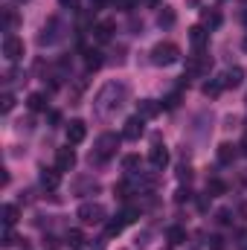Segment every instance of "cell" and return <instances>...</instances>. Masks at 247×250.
<instances>
[{
    "instance_id": "obj_44",
    "label": "cell",
    "mask_w": 247,
    "mask_h": 250,
    "mask_svg": "<svg viewBox=\"0 0 247 250\" xmlns=\"http://www.w3.org/2000/svg\"><path fill=\"white\" fill-rule=\"evenodd\" d=\"M242 18H245V23H247V9H245V15H242Z\"/></svg>"
},
{
    "instance_id": "obj_41",
    "label": "cell",
    "mask_w": 247,
    "mask_h": 250,
    "mask_svg": "<svg viewBox=\"0 0 247 250\" xmlns=\"http://www.w3.org/2000/svg\"><path fill=\"white\" fill-rule=\"evenodd\" d=\"M239 151H242V154H245V157H247V137H245V140H242V146H239Z\"/></svg>"
},
{
    "instance_id": "obj_8",
    "label": "cell",
    "mask_w": 247,
    "mask_h": 250,
    "mask_svg": "<svg viewBox=\"0 0 247 250\" xmlns=\"http://www.w3.org/2000/svg\"><path fill=\"white\" fill-rule=\"evenodd\" d=\"M206 70H209V56H204V53H195L186 62V76H204Z\"/></svg>"
},
{
    "instance_id": "obj_13",
    "label": "cell",
    "mask_w": 247,
    "mask_h": 250,
    "mask_svg": "<svg viewBox=\"0 0 247 250\" xmlns=\"http://www.w3.org/2000/svg\"><path fill=\"white\" fill-rule=\"evenodd\" d=\"M157 114H160V102H154V99H140V102H137V117L154 120Z\"/></svg>"
},
{
    "instance_id": "obj_22",
    "label": "cell",
    "mask_w": 247,
    "mask_h": 250,
    "mask_svg": "<svg viewBox=\"0 0 247 250\" xmlns=\"http://www.w3.org/2000/svg\"><path fill=\"white\" fill-rule=\"evenodd\" d=\"M96 192H99V184L93 178H84L76 184V195H96Z\"/></svg>"
},
{
    "instance_id": "obj_27",
    "label": "cell",
    "mask_w": 247,
    "mask_h": 250,
    "mask_svg": "<svg viewBox=\"0 0 247 250\" xmlns=\"http://www.w3.org/2000/svg\"><path fill=\"white\" fill-rule=\"evenodd\" d=\"M15 26H18V15H15V9H6V15H3V32L12 35Z\"/></svg>"
},
{
    "instance_id": "obj_17",
    "label": "cell",
    "mask_w": 247,
    "mask_h": 250,
    "mask_svg": "<svg viewBox=\"0 0 247 250\" xmlns=\"http://www.w3.org/2000/svg\"><path fill=\"white\" fill-rule=\"evenodd\" d=\"M111 35H114V23H111V21H102V23L93 26V38H96V41L105 44V41H111Z\"/></svg>"
},
{
    "instance_id": "obj_1",
    "label": "cell",
    "mask_w": 247,
    "mask_h": 250,
    "mask_svg": "<svg viewBox=\"0 0 247 250\" xmlns=\"http://www.w3.org/2000/svg\"><path fill=\"white\" fill-rule=\"evenodd\" d=\"M125 102H128V84H123V82H108L96 93V99H93V114L96 117H111V114H117L123 108Z\"/></svg>"
},
{
    "instance_id": "obj_12",
    "label": "cell",
    "mask_w": 247,
    "mask_h": 250,
    "mask_svg": "<svg viewBox=\"0 0 247 250\" xmlns=\"http://www.w3.org/2000/svg\"><path fill=\"white\" fill-rule=\"evenodd\" d=\"M206 41H209V32H206V26H192V29H189V44L195 47V53H204Z\"/></svg>"
},
{
    "instance_id": "obj_21",
    "label": "cell",
    "mask_w": 247,
    "mask_h": 250,
    "mask_svg": "<svg viewBox=\"0 0 247 250\" xmlns=\"http://www.w3.org/2000/svg\"><path fill=\"white\" fill-rule=\"evenodd\" d=\"M41 187L44 189L59 187V169H41Z\"/></svg>"
},
{
    "instance_id": "obj_33",
    "label": "cell",
    "mask_w": 247,
    "mask_h": 250,
    "mask_svg": "<svg viewBox=\"0 0 247 250\" xmlns=\"http://www.w3.org/2000/svg\"><path fill=\"white\" fill-rule=\"evenodd\" d=\"M230 215H233L230 209H218V215H215V221H218L221 227H227V224H233V218H230Z\"/></svg>"
},
{
    "instance_id": "obj_19",
    "label": "cell",
    "mask_w": 247,
    "mask_h": 250,
    "mask_svg": "<svg viewBox=\"0 0 247 250\" xmlns=\"http://www.w3.org/2000/svg\"><path fill=\"white\" fill-rule=\"evenodd\" d=\"M0 218H3V227H15V224H18V218H21V212H18V207H15V204H6V207L0 209Z\"/></svg>"
},
{
    "instance_id": "obj_24",
    "label": "cell",
    "mask_w": 247,
    "mask_h": 250,
    "mask_svg": "<svg viewBox=\"0 0 247 250\" xmlns=\"http://www.w3.org/2000/svg\"><path fill=\"white\" fill-rule=\"evenodd\" d=\"M64 242H67V248L79 250L84 245V236H82V230H67V236H64Z\"/></svg>"
},
{
    "instance_id": "obj_2",
    "label": "cell",
    "mask_w": 247,
    "mask_h": 250,
    "mask_svg": "<svg viewBox=\"0 0 247 250\" xmlns=\"http://www.w3.org/2000/svg\"><path fill=\"white\" fill-rule=\"evenodd\" d=\"M120 140L123 137H117V134H102L99 140H96V148L90 151V163H105V160H111L114 154H117V148H120Z\"/></svg>"
},
{
    "instance_id": "obj_3",
    "label": "cell",
    "mask_w": 247,
    "mask_h": 250,
    "mask_svg": "<svg viewBox=\"0 0 247 250\" xmlns=\"http://www.w3.org/2000/svg\"><path fill=\"white\" fill-rule=\"evenodd\" d=\"M148 56H151V64H157V67H169V64L181 62V47L172 44V41H160V44H154V50H151Z\"/></svg>"
},
{
    "instance_id": "obj_43",
    "label": "cell",
    "mask_w": 247,
    "mask_h": 250,
    "mask_svg": "<svg viewBox=\"0 0 247 250\" xmlns=\"http://www.w3.org/2000/svg\"><path fill=\"white\" fill-rule=\"evenodd\" d=\"M186 3H189V6H198V3H201V0H186Z\"/></svg>"
},
{
    "instance_id": "obj_23",
    "label": "cell",
    "mask_w": 247,
    "mask_h": 250,
    "mask_svg": "<svg viewBox=\"0 0 247 250\" xmlns=\"http://www.w3.org/2000/svg\"><path fill=\"white\" fill-rule=\"evenodd\" d=\"M140 166H143V160H140V154H125L123 157V169L128 175H134V172H140Z\"/></svg>"
},
{
    "instance_id": "obj_6",
    "label": "cell",
    "mask_w": 247,
    "mask_h": 250,
    "mask_svg": "<svg viewBox=\"0 0 247 250\" xmlns=\"http://www.w3.org/2000/svg\"><path fill=\"white\" fill-rule=\"evenodd\" d=\"M23 56V41L18 35H6L3 38V59L6 62H18Z\"/></svg>"
},
{
    "instance_id": "obj_11",
    "label": "cell",
    "mask_w": 247,
    "mask_h": 250,
    "mask_svg": "<svg viewBox=\"0 0 247 250\" xmlns=\"http://www.w3.org/2000/svg\"><path fill=\"white\" fill-rule=\"evenodd\" d=\"M143 131H145V120H143V117H131V120L123 125V137L125 140H140Z\"/></svg>"
},
{
    "instance_id": "obj_29",
    "label": "cell",
    "mask_w": 247,
    "mask_h": 250,
    "mask_svg": "<svg viewBox=\"0 0 247 250\" xmlns=\"http://www.w3.org/2000/svg\"><path fill=\"white\" fill-rule=\"evenodd\" d=\"M84 62H87V70H99V67L105 64V59H102V53H96V50H90Z\"/></svg>"
},
{
    "instance_id": "obj_34",
    "label": "cell",
    "mask_w": 247,
    "mask_h": 250,
    "mask_svg": "<svg viewBox=\"0 0 247 250\" xmlns=\"http://www.w3.org/2000/svg\"><path fill=\"white\" fill-rule=\"evenodd\" d=\"M117 3V9H123V12H131L134 6H137V0H114Z\"/></svg>"
},
{
    "instance_id": "obj_35",
    "label": "cell",
    "mask_w": 247,
    "mask_h": 250,
    "mask_svg": "<svg viewBox=\"0 0 247 250\" xmlns=\"http://www.w3.org/2000/svg\"><path fill=\"white\" fill-rule=\"evenodd\" d=\"M128 192H131V187H128V181H123V184H117V195H120V198H128Z\"/></svg>"
},
{
    "instance_id": "obj_37",
    "label": "cell",
    "mask_w": 247,
    "mask_h": 250,
    "mask_svg": "<svg viewBox=\"0 0 247 250\" xmlns=\"http://www.w3.org/2000/svg\"><path fill=\"white\" fill-rule=\"evenodd\" d=\"M178 178H181V181H189V178H192V169H189V166H181V172H178Z\"/></svg>"
},
{
    "instance_id": "obj_4",
    "label": "cell",
    "mask_w": 247,
    "mask_h": 250,
    "mask_svg": "<svg viewBox=\"0 0 247 250\" xmlns=\"http://www.w3.org/2000/svg\"><path fill=\"white\" fill-rule=\"evenodd\" d=\"M79 221L84 224V227H90V224H102L105 218H108V209L99 204V201H87V204H82L79 207Z\"/></svg>"
},
{
    "instance_id": "obj_25",
    "label": "cell",
    "mask_w": 247,
    "mask_h": 250,
    "mask_svg": "<svg viewBox=\"0 0 247 250\" xmlns=\"http://www.w3.org/2000/svg\"><path fill=\"white\" fill-rule=\"evenodd\" d=\"M166 239H169V245H184L186 230L184 227H169V230H166Z\"/></svg>"
},
{
    "instance_id": "obj_30",
    "label": "cell",
    "mask_w": 247,
    "mask_h": 250,
    "mask_svg": "<svg viewBox=\"0 0 247 250\" xmlns=\"http://www.w3.org/2000/svg\"><path fill=\"white\" fill-rule=\"evenodd\" d=\"M227 192V187L218 181V178H212V181H206V195H224Z\"/></svg>"
},
{
    "instance_id": "obj_9",
    "label": "cell",
    "mask_w": 247,
    "mask_h": 250,
    "mask_svg": "<svg viewBox=\"0 0 247 250\" xmlns=\"http://www.w3.org/2000/svg\"><path fill=\"white\" fill-rule=\"evenodd\" d=\"M84 137H87L84 120H70V125H67V143H70V146H79Z\"/></svg>"
},
{
    "instance_id": "obj_28",
    "label": "cell",
    "mask_w": 247,
    "mask_h": 250,
    "mask_svg": "<svg viewBox=\"0 0 247 250\" xmlns=\"http://www.w3.org/2000/svg\"><path fill=\"white\" fill-rule=\"evenodd\" d=\"M204 96H218L221 90H224V84H221V79H212V82H204Z\"/></svg>"
},
{
    "instance_id": "obj_42",
    "label": "cell",
    "mask_w": 247,
    "mask_h": 250,
    "mask_svg": "<svg viewBox=\"0 0 247 250\" xmlns=\"http://www.w3.org/2000/svg\"><path fill=\"white\" fill-rule=\"evenodd\" d=\"M90 3H93V6H102V3H108V0H90Z\"/></svg>"
},
{
    "instance_id": "obj_16",
    "label": "cell",
    "mask_w": 247,
    "mask_h": 250,
    "mask_svg": "<svg viewBox=\"0 0 247 250\" xmlns=\"http://www.w3.org/2000/svg\"><path fill=\"white\" fill-rule=\"evenodd\" d=\"M125 224H128V221H125L123 212H120L117 218H111V221L105 224V239H114V236H120V233L125 230Z\"/></svg>"
},
{
    "instance_id": "obj_40",
    "label": "cell",
    "mask_w": 247,
    "mask_h": 250,
    "mask_svg": "<svg viewBox=\"0 0 247 250\" xmlns=\"http://www.w3.org/2000/svg\"><path fill=\"white\" fill-rule=\"evenodd\" d=\"M59 3H62V6H67V9H76V3H79V0H59Z\"/></svg>"
},
{
    "instance_id": "obj_14",
    "label": "cell",
    "mask_w": 247,
    "mask_h": 250,
    "mask_svg": "<svg viewBox=\"0 0 247 250\" xmlns=\"http://www.w3.org/2000/svg\"><path fill=\"white\" fill-rule=\"evenodd\" d=\"M215 154H218V163H221V166H230L242 151H239V146H233V143H221Z\"/></svg>"
},
{
    "instance_id": "obj_18",
    "label": "cell",
    "mask_w": 247,
    "mask_h": 250,
    "mask_svg": "<svg viewBox=\"0 0 247 250\" xmlns=\"http://www.w3.org/2000/svg\"><path fill=\"white\" fill-rule=\"evenodd\" d=\"M26 105H29V111H35V114H41V111H47V105H50V99H47V93H29V99H26Z\"/></svg>"
},
{
    "instance_id": "obj_5",
    "label": "cell",
    "mask_w": 247,
    "mask_h": 250,
    "mask_svg": "<svg viewBox=\"0 0 247 250\" xmlns=\"http://www.w3.org/2000/svg\"><path fill=\"white\" fill-rule=\"evenodd\" d=\"M64 32H67V26H64L62 18H50V21L44 23L41 35H38V44H41V47H53V44H59L64 38Z\"/></svg>"
},
{
    "instance_id": "obj_38",
    "label": "cell",
    "mask_w": 247,
    "mask_h": 250,
    "mask_svg": "<svg viewBox=\"0 0 247 250\" xmlns=\"http://www.w3.org/2000/svg\"><path fill=\"white\" fill-rule=\"evenodd\" d=\"M209 242H212V250H221V248H224V239H221V236H212Z\"/></svg>"
},
{
    "instance_id": "obj_39",
    "label": "cell",
    "mask_w": 247,
    "mask_h": 250,
    "mask_svg": "<svg viewBox=\"0 0 247 250\" xmlns=\"http://www.w3.org/2000/svg\"><path fill=\"white\" fill-rule=\"evenodd\" d=\"M50 123L59 125V123H62V114H59V111H50Z\"/></svg>"
},
{
    "instance_id": "obj_20",
    "label": "cell",
    "mask_w": 247,
    "mask_h": 250,
    "mask_svg": "<svg viewBox=\"0 0 247 250\" xmlns=\"http://www.w3.org/2000/svg\"><path fill=\"white\" fill-rule=\"evenodd\" d=\"M175 21H178V15H175V9H169V6H163V9L157 12V23H160L163 29H169V26H175Z\"/></svg>"
},
{
    "instance_id": "obj_10",
    "label": "cell",
    "mask_w": 247,
    "mask_h": 250,
    "mask_svg": "<svg viewBox=\"0 0 247 250\" xmlns=\"http://www.w3.org/2000/svg\"><path fill=\"white\" fill-rule=\"evenodd\" d=\"M73 166H76V151L67 146V148H59L56 151V169L59 172H73Z\"/></svg>"
},
{
    "instance_id": "obj_26",
    "label": "cell",
    "mask_w": 247,
    "mask_h": 250,
    "mask_svg": "<svg viewBox=\"0 0 247 250\" xmlns=\"http://www.w3.org/2000/svg\"><path fill=\"white\" fill-rule=\"evenodd\" d=\"M204 26H209V29H218V26H221V12H215V9H206V12H204Z\"/></svg>"
},
{
    "instance_id": "obj_36",
    "label": "cell",
    "mask_w": 247,
    "mask_h": 250,
    "mask_svg": "<svg viewBox=\"0 0 247 250\" xmlns=\"http://www.w3.org/2000/svg\"><path fill=\"white\" fill-rule=\"evenodd\" d=\"M189 198H192V192H189V189H181V192L175 195V201H178V204H184V201H189Z\"/></svg>"
},
{
    "instance_id": "obj_7",
    "label": "cell",
    "mask_w": 247,
    "mask_h": 250,
    "mask_svg": "<svg viewBox=\"0 0 247 250\" xmlns=\"http://www.w3.org/2000/svg\"><path fill=\"white\" fill-rule=\"evenodd\" d=\"M148 163H151L157 172H163V169L169 166V151H166V146H163L160 140H154V146H151V151H148Z\"/></svg>"
},
{
    "instance_id": "obj_31",
    "label": "cell",
    "mask_w": 247,
    "mask_h": 250,
    "mask_svg": "<svg viewBox=\"0 0 247 250\" xmlns=\"http://www.w3.org/2000/svg\"><path fill=\"white\" fill-rule=\"evenodd\" d=\"M18 242H21V239L12 233V227H6V233H3V242H0V245H3V248H15Z\"/></svg>"
},
{
    "instance_id": "obj_32",
    "label": "cell",
    "mask_w": 247,
    "mask_h": 250,
    "mask_svg": "<svg viewBox=\"0 0 247 250\" xmlns=\"http://www.w3.org/2000/svg\"><path fill=\"white\" fill-rule=\"evenodd\" d=\"M12 108H15V96L6 90V93H3V105H0V111H3V114H9Z\"/></svg>"
},
{
    "instance_id": "obj_15",
    "label": "cell",
    "mask_w": 247,
    "mask_h": 250,
    "mask_svg": "<svg viewBox=\"0 0 247 250\" xmlns=\"http://www.w3.org/2000/svg\"><path fill=\"white\" fill-rule=\"evenodd\" d=\"M242 82H245V70H242V67H230V70L221 76V84H224V87H239Z\"/></svg>"
}]
</instances>
